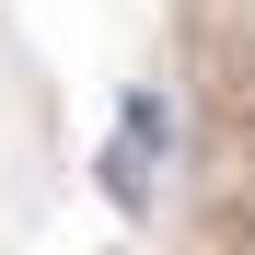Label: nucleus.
Instances as JSON below:
<instances>
[{
    "label": "nucleus",
    "instance_id": "f257e3e1",
    "mask_svg": "<svg viewBox=\"0 0 255 255\" xmlns=\"http://www.w3.org/2000/svg\"><path fill=\"white\" fill-rule=\"evenodd\" d=\"M162 139H174V116H162V93H128V105H116V139H105V197H116V209H151Z\"/></svg>",
    "mask_w": 255,
    "mask_h": 255
}]
</instances>
